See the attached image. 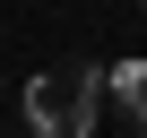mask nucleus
<instances>
[{
	"label": "nucleus",
	"mask_w": 147,
	"mask_h": 138,
	"mask_svg": "<svg viewBox=\"0 0 147 138\" xmlns=\"http://www.w3.org/2000/svg\"><path fill=\"white\" fill-rule=\"evenodd\" d=\"M95 104H104V69H87V60L43 69L26 86V129L35 138H95Z\"/></svg>",
	"instance_id": "obj_1"
},
{
	"label": "nucleus",
	"mask_w": 147,
	"mask_h": 138,
	"mask_svg": "<svg viewBox=\"0 0 147 138\" xmlns=\"http://www.w3.org/2000/svg\"><path fill=\"white\" fill-rule=\"evenodd\" d=\"M104 95L121 104L130 138H147V60H113V69H104Z\"/></svg>",
	"instance_id": "obj_2"
}]
</instances>
